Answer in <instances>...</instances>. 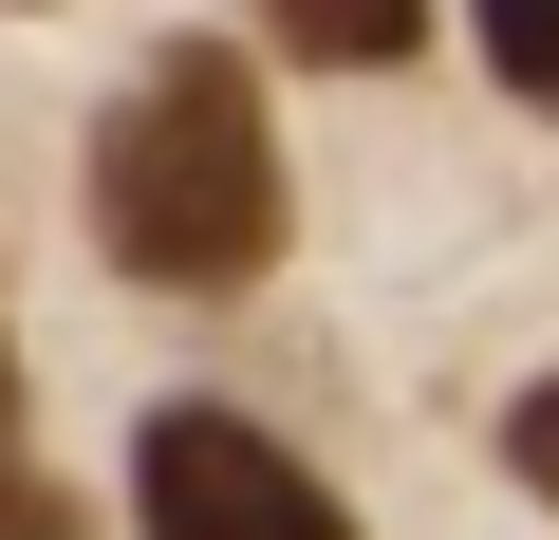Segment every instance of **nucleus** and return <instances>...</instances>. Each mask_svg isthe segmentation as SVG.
<instances>
[{
	"instance_id": "5",
	"label": "nucleus",
	"mask_w": 559,
	"mask_h": 540,
	"mask_svg": "<svg viewBox=\"0 0 559 540\" xmlns=\"http://www.w3.org/2000/svg\"><path fill=\"white\" fill-rule=\"evenodd\" d=\"M503 466H522V484H540V503H559V373H540V392H522V410H503Z\"/></svg>"
},
{
	"instance_id": "2",
	"label": "nucleus",
	"mask_w": 559,
	"mask_h": 540,
	"mask_svg": "<svg viewBox=\"0 0 559 540\" xmlns=\"http://www.w3.org/2000/svg\"><path fill=\"white\" fill-rule=\"evenodd\" d=\"M131 503H150V540H355V503L280 429H242V410H150Z\"/></svg>"
},
{
	"instance_id": "7",
	"label": "nucleus",
	"mask_w": 559,
	"mask_h": 540,
	"mask_svg": "<svg viewBox=\"0 0 559 540\" xmlns=\"http://www.w3.org/2000/svg\"><path fill=\"white\" fill-rule=\"evenodd\" d=\"M0 410H20V355H0Z\"/></svg>"
},
{
	"instance_id": "6",
	"label": "nucleus",
	"mask_w": 559,
	"mask_h": 540,
	"mask_svg": "<svg viewBox=\"0 0 559 540\" xmlns=\"http://www.w3.org/2000/svg\"><path fill=\"white\" fill-rule=\"evenodd\" d=\"M0 540H94V521H75V503H57L38 466H0Z\"/></svg>"
},
{
	"instance_id": "3",
	"label": "nucleus",
	"mask_w": 559,
	"mask_h": 540,
	"mask_svg": "<svg viewBox=\"0 0 559 540\" xmlns=\"http://www.w3.org/2000/svg\"><path fill=\"white\" fill-rule=\"evenodd\" d=\"M261 20H280V57H318V75H392L429 38V0H261Z\"/></svg>"
},
{
	"instance_id": "1",
	"label": "nucleus",
	"mask_w": 559,
	"mask_h": 540,
	"mask_svg": "<svg viewBox=\"0 0 559 540\" xmlns=\"http://www.w3.org/2000/svg\"><path fill=\"white\" fill-rule=\"evenodd\" d=\"M94 242L131 280H187V299H224V280L280 261V149H261V94H242L224 38L150 57L94 112Z\"/></svg>"
},
{
	"instance_id": "4",
	"label": "nucleus",
	"mask_w": 559,
	"mask_h": 540,
	"mask_svg": "<svg viewBox=\"0 0 559 540\" xmlns=\"http://www.w3.org/2000/svg\"><path fill=\"white\" fill-rule=\"evenodd\" d=\"M466 20H485L503 94H540V112H559V0H466Z\"/></svg>"
}]
</instances>
